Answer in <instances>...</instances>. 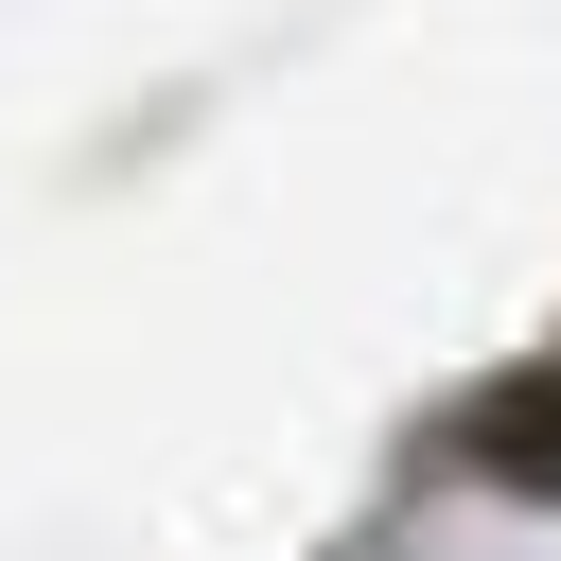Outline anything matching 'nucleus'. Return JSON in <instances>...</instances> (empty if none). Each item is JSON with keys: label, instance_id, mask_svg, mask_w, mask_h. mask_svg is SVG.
<instances>
[{"label": "nucleus", "instance_id": "f257e3e1", "mask_svg": "<svg viewBox=\"0 0 561 561\" xmlns=\"http://www.w3.org/2000/svg\"><path fill=\"white\" fill-rule=\"evenodd\" d=\"M473 456H491V473H526V491H561V368H526V386L473 421Z\"/></svg>", "mask_w": 561, "mask_h": 561}]
</instances>
